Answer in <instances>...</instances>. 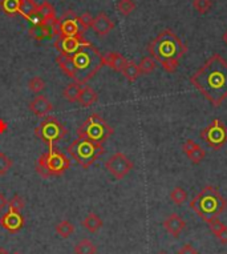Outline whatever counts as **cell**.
I'll list each match as a JSON object with an SVG mask.
<instances>
[{"mask_svg": "<svg viewBox=\"0 0 227 254\" xmlns=\"http://www.w3.org/2000/svg\"><path fill=\"white\" fill-rule=\"evenodd\" d=\"M190 83L214 108L221 107L227 99V61L214 54L192 75Z\"/></svg>", "mask_w": 227, "mask_h": 254, "instance_id": "1", "label": "cell"}, {"mask_svg": "<svg viewBox=\"0 0 227 254\" xmlns=\"http://www.w3.org/2000/svg\"><path fill=\"white\" fill-rule=\"evenodd\" d=\"M147 52L162 70L173 73L178 70L179 60L186 55L187 45L172 30H163L147 45Z\"/></svg>", "mask_w": 227, "mask_h": 254, "instance_id": "2", "label": "cell"}, {"mask_svg": "<svg viewBox=\"0 0 227 254\" xmlns=\"http://www.w3.org/2000/svg\"><path fill=\"white\" fill-rule=\"evenodd\" d=\"M190 208L203 221L209 222L211 219L218 218L227 209V200L221 195L218 188L209 185L193 197Z\"/></svg>", "mask_w": 227, "mask_h": 254, "instance_id": "3", "label": "cell"}, {"mask_svg": "<svg viewBox=\"0 0 227 254\" xmlns=\"http://www.w3.org/2000/svg\"><path fill=\"white\" fill-rule=\"evenodd\" d=\"M72 60L75 64V81L81 85L89 81L105 65L104 55L92 44L80 48L72 56Z\"/></svg>", "mask_w": 227, "mask_h": 254, "instance_id": "4", "label": "cell"}, {"mask_svg": "<svg viewBox=\"0 0 227 254\" xmlns=\"http://www.w3.org/2000/svg\"><path fill=\"white\" fill-rule=\"evenodd\" d=\"M66 152L84 169H89L91 165L95 164L105 153V149L102 144L79 137L66 146Z\"/></svg>", "mask_w": 227, "mask_h": 254, "instance_id": "5", "label": "cell"}, {"mask_svg": "<svg viewBox=\"0 0 227 254\" xmlns=\"http://www.w3.org/2000/svg\"><path fill=\"white\" fill-rule=\"evenodd\" d=\"M71 166V160L64 153L55 148H49V150L41 155L37 160L36 170L43 179H49L53 176H61L65 173Z\"/></svg>", "mask_w": 227, "mask_h": 254, "instance_id": "6", "label": "cell"}, {"mask_svg": "<svg viewBox=\"0 0 227 254\" xmlns=\"http://www.w3.org/2000/svg\"><path fill=\"white\" fill-rule=\"evenodd\" d=\"M77 135L81 139L102 144L113 135V128L101 116L93 113L80 125V128L77 129Z\"/></svg>", "mask_w": 227, "mask_h": 254, "instance_id": "7", "label": "cell"}, {"mask_svg": "<svg viewBox=\"0 0 227 254\" xmlns=\"http://www.w3.org/2000/svg\"><path fill=\"white\" fill-rule=\"evenodd\" d=\"M68 130L56 117H47L40 123V125L35 129V135L37 139L48 144L49 148H53V144L60 141L66 136Z\"/></svg>", "mask_w": 227, "mask_h": 254, "instance_id": "8", "label": "cell"}, {"mask_svg": "<svg viewBox=\"0 0 227 254\" xmlns=\"http://www.w3.org/2000/svg\"><path fill=\"white\" fill-rule=\"evenodd\" d=\"M202 141L211 149L219 150L227 144V127L219 119H214L201 132Z\"/></svg>", "mask_w": 227, "mask_h": 254, "instance_id": "9", "label": "cell"}, {"mask_svg": "<svg viewBox=\"0 0 227 254\" xmlns=\"http://www.w3.org/2000/svg\"><path fill=\"white\" fill-rule=\"evenodd\" d=\"M133 166L134 164L131 163V160L121 152H117L105 161L106 170L116 180H122L126 175H129Z\"/></svg>", "mask_w": 227, "mask_h": 254, "instance_id": "10", "label": "cell"}, {"mask_svg": "<svg viewBox=\"0 0 227 254\" xmlns=\"http://www.w3.org/2000/svg\"><path fill=\"white\" fill-rule=\"evenodd\" d=\"M91 44L88 40L84 39V36H61L59 35V39L56 40L55 47L56 50L60 52L61 55L73 56L77 51Z\"/></svg>", "mask_w": 227, "mask_h": 254, "instance_id": "11", "label": "cell"}, {"mask_svg": "<svg viewBox=\"0 0 227 254\" xmlns=\"http://www.w3.org/2000/svg\"><path fill=\"white\" fill-rule=\"evenodd\" d=\"M60 19V18H59ZM85 27L81 24L79 16L60 19V35L61 36H82L85 32Z\"/></svg>", "mask_w": 227, "mask_h": 254, "instance_id": "12", "label": "cell"}, {"mask_svg": "<svg viewBox=\"0 0 227 254\" xmlns=\"http://www.w3.org/2000/svg\"><path fill=\"white\" fill-rule=\"evenodd\" d=\"M182 150L183 153L189 157V160L192 161L193 164H201L202 161L206 157V152L205 149H202V146L199 144H197L194 140L189 139L186 140V143H183L182 145Z\"/></svg>", "mask_w": 227, "mask_h": 254, "instance_id": "13", "label": "cell"}, {"mask_svg": "<svg viewBox=\"0 0 227 254\" xmlns=\"http://www.w3.org/2000/svg\"><path fill=\"white\" fill-rule=\"evenodd\" d=\"M0 226L3 229L8 230L11 233H16L24 226V218L20 213L16 212H8L4 216L0 217Z\"/></svg>", "mask_w": 227, "mask_h": 254, "instance_id": "14", "label": "cell"}, {"mask_svg": "<svg viewBox=\"0 0 227 254\" xmlns=\"http://www.w3.org/2000/svg\"><path fill=\"white\" fill-rule=\"evenodd\" d=\"M163 228L172 237L178 238L182 233V230L186 228V221L182 218L181 216L173 213L163 221Z\"/></svg>", "mask_w": 227, "mask_h": 254, "instance_id": "15", "label": "cell"}, {"mask_svg": "<svg viewBox=\"0 0 227 254\" xmlns=\"http://www.w3.org/2000/svg\"><path fill=\"white\" fill-rule=\"evenodd\" d=\"M113 28H114V21H112L111 18L106 15L105 12H100L95 18L93 24H92V30L98 36H106L109 32H112Z\"/></svg>", "mask_w": 227, "mask_h": 254, "instance_id": "16", "label": "cell"}, {"mask_svg": "<svg viewBox=\"0 0 227 254\" xmlns=\"http://www.w3.org/2000/svg\"><path fill=\"white\" fill-rule=\"evenodd\" d=\"M52 109L53 105L46 96H37L30 103V110L37 117H46Z\"/></svg>", "mask_w": 227, "mask_h": 254, "instance_id": "17", "label": "cell"}, {"mask_svg": "<svg viewBox=\"0 0 227 254\" xmlns=\"http://www.w3.org/2000/svg\"><path fill=\"white\" fill-rule=\"evenodd\" d=\"M104 61H105V65H108L109 68L116 72H122L124 67L128 63V60L118 52H109L104 55Z\"/></svg>", "mask_w": 227, "mask_h": 254, "instance_id": "18", "label": "cell"}, {"mask_svg": "<svg viewBox=\"0 0 227 254\" xmlns=\"http://www.w3.org/2000/svg\"><path fill=\"white\" fill-rule=\"evenodd\" d=\"M97 99H98V93H97L96 91L93 90L92 87H89V85H84V87L81 88L80 96H79V100H77V101H79L82 107H91V105H93L96 103Z\"/></svg>", "mask_w": 227, "mask_h": 254, "instance_id": "19", "label": "cell"}, {"mask_svg": "<svg viewBox=\"0 0 227 254\" xmlns=\"http://www.w3.org/2000/svg\"><path fill=\"white\" fill-rule=\"evenodd\" d=\"M56 63L59 64L60 70L65 73L68 77L75 80V64H73V60H72V56L66 55H59L56 57Z\"/></svg>", "mask_w": 227, "mask_h": 254, "instance_id": "20", "label": "cell"}, {"mask_svg": "<svg viewBox=\"0 0 227 254\" xmlns=\"http://www.w3.org/2000/svg\"><path fill=\"white\" fill-rule=\"evenodd\" d=\"M20 5L21 0H0V8L8 16L19 15Z\"/></svg>", "mask_w": 227, "mask_h": 254, "instance_id": "21", "label": "cell"}, {"mask_svg": "<svg viewBox=\"0 0 227 254\" xmlns=\"http://www.w3.org/2000/svg\"><path fill=\"white\" fill-rule=\"evenodd\" d=\"M82 226L91 233H96L97 230L102 228V219L96 215V213H89L86 216L85 219L82 221Z\"/></svg>", "mask_w": 227, "mask_h": 254, "instance_id": "22", "label": "cell"}, {"mask_svg": "<svg viewBox=\"0 0 227 254\" xmlns=\"http://www.w3.org/2000/svg\"><path fill=\"white\" fill-rule=\"evenodd\" d=\"M124 77H125L128 81L130 83H134L140 76H141V72H140V68H138V64L134 63V61H128L124 67V70L121 72Z\"/></svg>", "mask_w": 227, "mask_h": 254, "instance_id": "23", "label": "cell"}, {"mask_svg": "<svg viewBox=\"0 0 227 254\" xmlns=\"http://www.w3.org/2000/svg\"><path fill=\"white\" fill-rule=\"evenodd\" d=\"M96 245L92 242L91 239L82 238L79 241L75 246V254H96Z\"/></svg>", "mask_w": 227, "mask_h": 254, "instance_id": "24", "label": "cell"}, {"mask_svg": "<svg viewBox=\"0 0 227 254\" xmlns=\"http://www.w3.org/2000/svg\"><path fill=\"white\" fill-rule=\"evenodd\" d=\"M37 14H39L41 19H43V23H47V21L56 19L55 8H53L48 1H44V3L37 5Z\"/></svg>", "mask_w": 227, "mask_h": 254, "instance_id": "25", "label": "cell"}, {"mask_svg": "<svg viewBox=\"0 0 227 254\" xmlns=\"http://www.w3.org/2000/svg\"><path fill=\"white\" fill-rule=\"evenodd\" d=\"M81 88H82V85L75 81V83H72V84L66 85V88L64 90V92H63V95H64V97H65L69 103H76V101L79 100V96H80Z\"/></svg>", "mask_w": 227, "mask_h": 254, "instance_id": "26", "label": "cell"}, {"mask_svg": "<svg viewBox=\"0 0 227 254\" xmlns=\"http://www.w3.org/2000/svg\"><path fill=\"white\" fill-rule=\"evenodd\" d=\"M28 34L32 39L37 40V41H41L44 39H49L48 36V31H47L46 25L39 24V25H31V28L28 30Z\"/></svg>", "mask_w": 227, "mask_h": 254, "instance_id": "27", "label": "cell"}, {"mask_svg": "<svg viewBox=\"0 0 227 254\" xmlns=\"http://www.w3.org/2000/svg\"><path fill=\"white\" fill-rule=\"evenodd\" d=\"M75 232V226L69 221H61L56 225V233L60 236L61 238H69Z\"/></svg>", "mask_w": 227, "mask_h": 254, "instance_id": "28", "label": "cell"}, {"mask_svg": "<svg viewBox=\"0 0 227 254\" xmlns=\"http://www.w3.org/2000/svg\"><path fill=\"white\" fill-rule=\"evenodd\" d=\"M37 5L33 0H21L20 11H19V15L23 16L24 19H27L28 16H31L32 14H35L37 11Z\"/></svg>", "mask_w": 227, "mask_h": 254, "instance_id": "29", "label": "cell"}, {"mask_svg": "<svg viewBox=\"0 0 227 254\" xmlns=\"http://www.w3.org/2000/svg\"><path fill=\"white\" fill-rule=\"evenodd\" d=\"M138 68H140L141 75H149L156 70V61L151 59L150 56H144L141 61L138 63Z\"/></svg>", "mask_w": 227, "mask_h": 254, "instance_id": "30", "label": "cell"}, {"mask_svg": "<svg viewBox=\"0 0 227 254\" xmlns=\"http://www.w3.org/2000/svg\"><path fill=\"white\" fill-rule=\"evenodd\" d=\"M170 200L176 205H182L187 200V192L181 186H176L170 192Z\"/></svg>", "mask_w": 227, "mask_h": 254, "instance_id": "31", "label": "cell"}, {"mask_svg": "<svg viewBox=\"0 0 227 254\" xmlns=\"http://www.w3.org/2000/svg\"><path fill=\"white\" fill-rule=\"evenodd\" d=\"M117 10L122 16H129L136 10V3L133 0H120L117 3Z\"/></svg>", "mask_w": 227, "mask_h": 254, "instance_id": "32", "label": "cell"}, {"mask_svg": "<svg viewBox=\"0 0 227 254\" xmlns=\"http://www.w3.org/2000/svg\"><path fill=\"white\" fill-rule=\"evenodd\" d=\"M25 201L23 197L19 195H15L11 201H8V212H16V213H20L21 210L24 209Z\"/></svg>", "mask_w": 227, "mask_h": 254, "instance_id": "33", "label": "cell"}, {"mask_svg": "<svg viewBox=\"0 0 227 254\" xmlns=\"http://www.w3.org/2000/svg\"><path fill=\"white\" fill-rule=\"evenodd\" d=\"M212 0H193V8L197 11L198 14H207L211 10Z\"/></svg>", "mask_w": 227, "mask_h": 254, "instance_id": "34", "label": "cell"}, {"mask_svg": "<svg viewBox=\"0 0 227 254\" xmlns=\"http://www.w3.org/2000/svg\"><path fill=\"white\" fill-rule=\"evenodd\" d=\"M14 165V161L8 157V156L0 152V176H4L8 173V170L12 168Z\"/></svg>", "mask_w": 227, "mask_h": 254, "instance_id": "35", "label": "cell"}, {"mask_svg": "<svg viewBox=\"0 0 227 254\" xmlns=\"http://www.w3.org/2000/svg\"><path fill=\"white\" fill-rule=\"evenodd\" d=\"M28 88H30L32 92H35V93H39L41 91L46 88V81L39 77V76H35V77H32L30 80V83H28Z\"/></svg>", "mask_w": 227, "mask_h": 254, "instance_id": "36", "label": "cell"}, {"mask_svg": "<svg viewBox=\"0 0 227 254\" xmlns=\"http://www.w3.org/2000/svg\"><path fill=\"white\" fill-rule=\"evenodd\" d=\"M79 19H80L81 24L85 27V30H88V28H92V24H93L95 18H93L89 12H85V14H82V15L79 16Z\"/></svg>", "mask_w": 227, "mask_h": 254, "instance_id": "37", "label": "cell"}, {"mask_svg": "<svg viewBox=\"0 0 227 254\" xmlns=\"http://www.w3.org/2000/svg\"><path fill=\"white\" fill-rule=\"evenodd\" d=\"M177 254H198V250L193 246L192 244H186L182 246L181 249L178 250Z\"/></svg>", "mask_w": 227, "mask_h": 254, "instance_id": "38", "label": "cell"}, {"mask_svg": "<svg viewBox=\"0 0 227 254\" xmlns=\"http://www.w3.org/2000/svg\"><path fill=\"white\" fill-rule=\"evenodd\" d=\"M214 236H215V237H217V238L219 239L223 245H227V226L226 225H225L222 229L218 232L217 235H214Z\"/></svg>", "mask_w": 227, "mask_h": 254, "instance_id": "39", "label": "cell"}, {"mask_svg": "<svg viewBox=\"0 0 227 254\" xmlns=\"http://www.w3.org/2000/svg\"><path fill=\"white\" fill-rule=\"evenodd\" d=\"M7 205H8V201L5 199V196L3 193H0V212L4 209Z\"/></svg>", "mask_w": 227, "mask_h": 254, "instance_id": "40", "label": "cell"}, {"mask_svg": "<svg viewBox=\"0 0 227 254\" xmlns=\"http://www.w3.org/2000/svg\"><path fill=\"white\" fill-rule=\"evenodd\" d=\"M5 129H7V123H5L4 120L0 119V133H4Z\"/></svg>", "mask_w": 227, "mask_h": 254, "instance_id": "41", "label": "cell"}, {"mask_svg": "<svg viewBox=\"0 0 227 254\" xmlns=\"http://www.w3.org/2000/svg\"><path fill=\"white\" fill-rule=\"evenodd\" d=\"M222 40H223V43L227 45V30L225 31V34L222 35Z\"/></svg>", "mask_w": 227, "mask_h": 254, "instance_id": "42", "label": "cell"}, {"mask_svg": "<svg viewBox=\"0 0 227 254\" xmlns=\"http://www.w3.org/2000/svg\"><path fill=\"white\" fill-rule=\"evenodd\" d=\"M0 254H8V253H7L4 249H0Z\"/></svg>", "mask_w": 227, "mask_h": 254, "instance_id": "43", "label": "cell"}, {"mask_svg": "<svg viewBox=\"0 0 227 254\" xmlns=\"http://www.w3.org/2000/svg\"><path fill=\"white\" fill-rule=\"evenodd\" d=\"M14 254H20V253H17V252H16V253H14Z\"/></svg>", "mask_w": 227, "mask_h": 254, "instance_id": "44", "label": "cell"}, {"mask_svg": "<svg viewBox=\"0 0 227 254\" xmlns=\"http://www.w3.org/2000/svg\"><path fill=\"white\" fill-rule=\"evenodd\" d=\"M160 254H166V253H160Z\"/></svg>", "mask_w": 227, "mask_h": 254, "instance_id": "45", "label": "cell"}]
</instances>
